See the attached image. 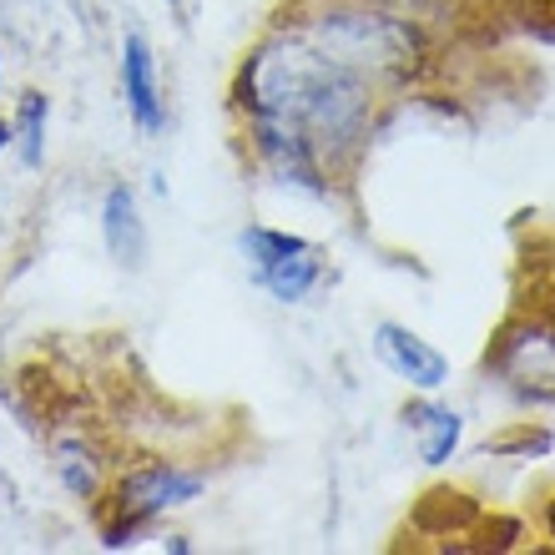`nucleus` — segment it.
<instances>
[{"label": "nucleus", "instance_id": "obj_1", "mask_svg": "<svg viewBox=\"0 0 555 555\" xmlns=\"http://www.w3.org/2000/svg\"><path fill=\"white\" fill-rule=\"evenodd\" d=\"M389 102V91L313 46L288 15L243 51L228 91L253 167L313 197H334L359 177Z\"/></svg>", "mask_w": 555, "mask_h": 555}, {"label": "nucleus", "instance_id": "obj_2", "mask_svg": "<svg viewBox=\"0 0 555 555\" xmlns=\"http://www.w3.org/2000/svg\"><path fill=\"white\" fill-rule=\"evenodd\" d=\"M288 15V11H283ZM293 26L334 61L404 96L435 72V36L414 11L389 0H293Z\"/></svg>", "mask_w": 555, "mask_h": 555}, {"label": "nucleus", "instance_id": "obj_3", "mask_svg": "<svg viewBox=\"0 0 555 555\" xmlns=\"http://www.w3.org/2000/svg\"><path fill=\"white\" fill-rule=\"evenodd\" d=\"M485 374L520 404H555V273H545L530 298L520 293L500 319L485 349Z\"/></svg>", "mask_w": 555, "mask_h": 555}, {"label": "nucleus", "instance_id": "obj_4", "mask_svg": "<svg viewBox=\"0 0 555 555\" xmlns=\"http://www.w3.org/2000/svg\"><path fill=\"white\" fill-rule=\"evenodd\" d=\"M207 490L203 469L182 465L172 454H152V460H137L121 475H112L102 495V545L106 551H121V545H137L142 530H152L167 511H182Z\"/></svg>", "mask_w": 555, "mask_h": 555}, {"label": "nucleus", "instance_id": "obj_5", "mask_svg": "<svg viewBox=\"0 0 555 555\" xmlns=\"http://www.w3.org/2000/svg\"><path fill=\"white\" fill-rule=\"evenodd\" d=\"M243 263H248L253 283L273 298V304H304L308 293L323 283V248L298 233L268 228V222H248L237 233Z\"/></svg>", "mask_w": 555, "mask_h": 555}, {"label": "nucleus", "instance_id": "obj_6", "mask_svg": "<svg viewBox=\"0 0 555 555\" xmlns=\"http://www.w3.org/2000/svg\"><path fill=\"white\" fill-rule=\"evenodd\" d=\"M374 353H379V364L389 369L395 379H404L410 389H420V395H435V389H444V379H450V359H444L429 338L404 328V323L384 319L379 328H374Z\"/></svg>", "mask_w": 555, "mask_h": 555}, {"label": "nucleus", "instance_id": "obj_7", "mask_svg": "<svg viewBox=\"0 0 555 555\" xmlns=\"http://www.w3.org/2000/svg\"><path fill=\"white\" fill-rule=\"evenodd\" d=\"M121 96H127V112H132L142 137H157L162 127H167L157 56H152V41H146L142 30H127V36H121Z\"/></svg>", "mask_w": 555, "mask_h": 555}, {"label": "nucleus", "instance_id": "obj_8", "mask_svg": "<svg viewBox=\"0 0 555 555\" xmlns=\"http://www.w3.org/2000/svg\"><path fill=\"white\" fill-rule=\"evenodd\" d=\"M102 237H106V253L112 263L137 273L146 263V222H142V207H137V192L127 182H112L102 197Z\"/></svg>", "mask_w": 555, "mask_h": 555}, {"label": "nucleus", "instance_id": "obj_9", "mask_svg": "<svg viewBox=\"0 0 555 555\" xmlns=\"http://www.w3.org/2000/svg\"><path fill=\"white\" fill-rule=\"evenodd\" d=\"M51 465H56V480L66 485V495L81 500V505H102L106 485H112V469H106V454L91 444L87 435H66L51 444Z\"/></svg>", "mask_w": 555, "mask_h": 555}, {"label": "nucleus", "instance_id": "obj_10", "mask_svg": "<svg viewBox=\"0 0 555 555\" xmlns=\"http://www.w3.org/2000/svg\"><path fill=\"white\" fill-rule=\"evenodd\" d=\"M480 505L465 495V490H450V485H439V490H429V495L420 500V511H414V530L420 535H429V541H475L480 535Z\"/></svg>", "mask_w": 555, "mask_h": 555}, {"label": "nucleus", "instance_id": "obj_11", "mask_svg": "<svg viewBox=\"0 0 555 555\" xmlns=\"http://www.w3.org/2000/svg\"><path fill=\"white\" fill-rule=\"evenodd\" d=\"M404 429L414 435V450H420L424 465H444V460L460 450L465 420H460L450 404H435V399H410V404H404Z\"/></svg>", "mask_w": 555, "mask_h": 555}, {"label": "nucleus", "instance_id": "obj_12", "mask_svg": "<svg viewBox=\"0 0 555 555\" xmlns=\"http://www.w3.org/2000/svg\"><path fill=\"white\" fill-rule=\"evenodd\" d=\"M46 121H51V96L46 91H21V106H15V152L26 167H41L46 162Z\"/></svg>", "mask_w": 555, "mask_h": 555}, {"label": "nucleus", "instance_id": "obj_13", "mask_svg": "<svg viewBox=\"0 0 555 555\" xmlns=\"http://www.w3.org/2000/svg\"><path fill=\"white\" fill-rule=\"evenodd\" d=\"M515 450H520V454H545V450H551V429L520 420V424H511L505 435L485 439V454H515Z\"/></svg>", "mask_w": 555, "mask_h": 555}, {"label": "nucleus", "instance_id": "obj_14", "mask_svg": "<svg viewBox=\"0 0 555 555\" xmlns=\"http://www.w3.org/2000/svg\"><path fill=\"white\" fill-rule=\"evenodd\" d=\"M475 5H495V11H500L505 0H410V11L420 15V21H424V15H429V11H450V15H465V11H475Z\"/></svg>", "mask_w": 555, "mask_h": 555}, {"label": "nucleus", "instance_id": "obj_15", "mask_svg": "<svg viewBox=\"0 0 555 555\" xmlns=\"http://www.w3.org/2000/svg\"><path fill=\"white\" fill-rule=\"evenodd\" d=\"M11 146H15V127H11V121H5V117H0V157H5Z\"/></svg>", "mask_w": 555, "mask_h": 555}, {"label": "nucleus", "instance_id": "obj_16", "mask_svg": "<svg viewBox=\"0 0 555 555\" xmlns=\"http://www.w3.org/2000/svg\"><path fill=\"white\" fill-rule=\"evenodd\" d=\"M545 535H551V541H555V500H551V505H545Z\"/></svg>", "mask_w": 555, "mask_h": 555}, {"label": "nucleus", "instance_id": "obj_17", "mask_svg": "<svg viewBox=\"0 0 555 555\" xmlns=\"http://www.w3.org/2000/svg\"><path fill=\"white\" fill-rule=\"evenodd\" d=\"M167 5H172V11H182V5H188V0H167Z\"/></svg>", "mask_w": 555, "mask_h": 555}, {"label": "nucleus", "instance_id": "obj_18", "mask_svg": "<svg viewBox=\"0 0 555 555\" xmlns=\"http://www.w3.org/2000/svg\"><path fill=\"white\" fill-rule=\"evenodd\" d=\"M0 81H5V56H0Z\"/></svg>", "mask_w": 555, "mask_h": 555}]
</instances>
